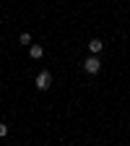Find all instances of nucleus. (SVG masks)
I'll return each mask as SVG.
<instances>
[{"label":"nucleus","instance_id":"1","mask_svg":"<svg viewBox=\"0 0 130 146\" xmlns=\"http://www.w3.org/2000/svg\"><path fill=\"white\" fill-rule=\"evenodd\" d=\"M99 68H102V60L96 58V55H91V58H86V60H83V70H86V73H91V76H94V73H99Z\"/></svg>","mask_w":130,"mask_h":146},{"label":"nucleus","instance_id":"2","mask_svg":"<svg viewBox=\"0 0 130 146\" xmlns=\"http://www.w3.org/2000/svg\"><path fill=\"white\" fill-rule=\"evenodd\" d=\"M49 84H52V73L49 70H42L39 76H36V89L44 91V89H49Z\"/></svg>","mask_w":130,"mask_h":146},{"label":"nucleus","instance_id":"3","mask_svg":"<svg viewBox=\"0 0 130 146\" xmlns=\"http://www.w3.org/2000/svg\"><path fill=\"white\" fill-rule=\"evenodd\" d=\"M42 55H44V47H42V44H31V47H29V58H34V60H39Z\"/></svg>","mask_w":130,"mask_h":146},{"label":"nucleus","instance_id":"4","mask_svg":"<svg viewBox=\"0 0 130 146\" xmlns=\"http://www.w3.org/2000/svg\"><path fill=\"white\" fill-rule=\"evenodd\" d=\"M102 47H104V42H102V39H91V42H88V52H91V55H99V52H102Z\"/></svg>","mask_w":130,"mask_h":146},{"label":"nucleus","instance_id":"5","mask_svg":"<svg viewBox=\"0 0 130 146\" xmlns=\"http://www.w3.org/2000/svg\"><path fill=\"white\" fill-rule=\"evenodd\" d=\"M18 42H21V44H26V47H31V44H34V42H31V34H29V31H24L21 36H18Z\"/></svg>","mask_w":130,"mask_h":146},{"label":"nucleus","instance_id":"6","mask_svg":"<svg viewBox=\"0 0 130 146\" xmlns=\"http://www.w3.org/2000/svg\"><path fill=\"white\" fill-rule=\"evenodd\" d=\"M3 136H8V125H5V123H0V138H3Z\"/></svg>","mask_w":130,"mask_h":146},{"label":"nucleus","instance_id":"7","mask_svg":"<svg viewBox=\"0 0 130 146\" xmlns=\"http://www.w3.org/2000/svg\"><path fill=\"white\" fill-rule=\"evenodd\" d=\"M0 146H3V143H0Z\"/></svg>","mask_w":130,"mask_h":146}]
</instances>
